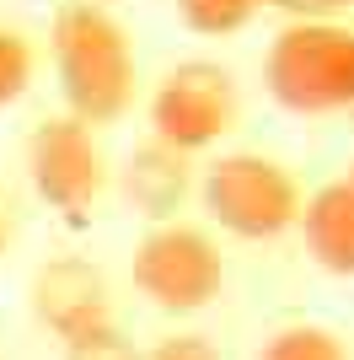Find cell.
Here are the masks:
<instances>
[{"label":"cell","mask_w":354,"mask_h":360,"mask_svg":"<svg viewBox=\"0 0 354 360\" xmlns=\"http://www.w3.org/2000/svg\"><path fill=\"white\" fill-rule=\"evenodd\" d=\"M54 70L70 119L86 129L113 124L134 108V49L129 32L91 0H70L54 16Z\"/></svg>","instance_id":"6da1fadb"},{"label":"cell","mask_w":354,"mask_h":360,"mask_svg":"<svg viewBox=\"0 0 354 360\" xmlns=\"http://www.w3.org/2000/svg\"><path fill=\"white\" fill-rule=\"evenodd\" d=\"M268 97L290 113H343L354 108V27L343 22H290L263 60Z\"/></svg>","instance_id":"7a4b0ae2"},{"label":"cell","mask_w":354,"mask_h":360,"mask_svg":"<svg viewBox=\"0 0 354 360\" xmlns=\"http://www.w3.org/2000/svg\"><path fill=\"white\" fill-rule=\"evenodd\" d=\"M199 194H204L209 221L221 226V231H231V237H242V242L280 237L306 210V199H301L290 172L274 156H252V150H236V156L209 162Z\"/></svg>","instance_id":"3957f363"},{"label":"cell","mask_w":354,"mask_h":360,"mask_svg":"<svg viewBox=\"0 0 354 360\" xmlns=\"http://www.w3.org/2000/svg\"><path fill=\"white\" fill-rule=\"evenodd\" d=\"M129 274H134V290H140L150 307H162V312H172V317H188V312H204L209 301L221 296L225 258H221V248H215L209 231L166 221L134 248Z\"/></svg>","instance_id":"277c9868"},{"label":"cell","mask_w":354,"mask_h":360,"mask_svg":"<svg viewBox=\"0 0 354 360\" xmlns=\"http://www.w3.org/2000/svg\"><path fill=\"white\" fill-rule=\"evenodd\" d=\"M27 183L48 210L81 226L107 188L103 146L91 140V129L81 119H44L27 140Z\"/></svg>","instance_id":"5b68a950"},{"label":"cell","mask_w":354,"mask_h":360,"mask_svg":"<svg viewBox=\"0 0 354 360\" xmlns=\"http://www.w3.org/2000/svg\"><path fill=\"white\" fill-rule=\"evenodd\" d=\"M231 124H236V81L209 60L177 65L150 97V135L183 156L209 150Z\"/></svg>","instance_id":"8992f818"},{"label":"cell","mask_w":354,"mask_h":360,"mask_svg":"<svg viewBox=\"0 0 354 360\" xmlns=\"http://www.w3.org/2000/svg\"><path fill=\"white\" fill-rule=\"evenodd\" d=\"M32 317L54 339H81L113 323V296H107L103 269H91L86 258H54L32 274Z\"/></svg>","instance_id":"52a82bcc"},{"label":"cell","mask_w":354,"mask_h":360,"mask_svg":"<svg viewBox=\"0 0 354 360\" xmlns=\"http://www.w3.org/2000/svg\"><path fill=\"white\" fill-rule=\"evenodd\" d=\"M301 231H306L311 258L322 264L327 274H354V183H327L306 199L301 210Z\"/></svg>","instance_id":"ba28073f"},{"label":"cell","mask_w":354,"mask_h":360,"mask_svg":"<svg viewBox=\"0 0 354 360\" xmlns=\"http://www.w3.org/2000/svg\"><path fill=\"white\" fill-rule=\"evenodd\" d=\"M124 199H129L140 215L166 226V215L188 199V156L162 146V140L140 146L129 156V167H124Z\"/></svg>","instance_id":"9c48e42d"},{"label":"cell","mask_w":354,"mask_h":360,"mask_svg":"<svg viewBox=\"0 0 354 360\" xmlns=\"http://www.w3.org/2000/svg\"><path fill=\"white\" fill-rule=\"evenodd\" d=\"M258 360H349V349H343L327 328L295 323V328H280V333H274Z\"/></svg>","instance_id":"30bf717a"},{"label":"cell","mask_w":354,"mask_h":360,"mask_svg":"<svg viewBox=\"0 0 354 360\" xmlns=\"http://www.w3.org/2000/svg\"><path fill=\"white\" fill-rule=\"evenodd\" d=\"M177 11L199 38H225V32L247 27V16L258 11V0H177Z\"/></svg>","instance_id":"8fae6325"},{"label":"cell","mask_w":354,"mask_h":360,"mask_svg":"<svg viewBox=\"0 0 354 360\" xmlns=\"http://www.w3.org/2000/svg\"><path fill=\"white\" fill-rule=\"evenodd\" d=\"M27 81H32V44L22 32L0 27V108L16 103L27 91Z\"/></svg>","instance_id":"7c38bea8"},{"label":"cell","mask_w":354,"mask_h":360,"mask_svg":"<svg viewBox=\"0 0 354 360\" xmlns=\"http://www.w3.org/2000/svg\"><path fill=\"white\" fill-rule=\"evenodd\" d=\"M65 360H145V355H140V349L107 323V328H97V333L70 339V345H65Z\"/></svg>","instance_id":"4fadbf2b"},{"label":"cell","mask_w":354,"mask_h":360,"mask_svg":"<svg viewBox=\"0 0 354 360\" xmlns=\"http://www.w3.org/2000/svg\"><path fill=\"white\" fill-rule=\"evenodd\" d=\"M258 6H274L295 22H339V11H349L354 0H258Z\"/></svg>","instance_id":"5bb4252c"},{"label":"cell","mask_w":354,"mask_h":360,"mask_svg":"<svg viewBox=\"0 0 354 360\" xmlns=\"http://www.w3.org/2000/svg\"><path fill=\"white\" fill-rule=\"evenodd\" d=\"M145 360H221V355H215L209 339H199V333H177V339H162Z\"/></svg>","instance_id":"9a60e30c"},{"label":"cell","mask_w":354,"mask_h":360,"mask_svg":"<svg viewBox=\"0 0 354 360\" xmlns=\"http://www.w3.org/2000/svg\"><path fill=\"white\" fill-rule=\"evenodd\" d=\"M6 237H11V221H6V210H0V253H6Z\"/></svg>","instance_id":"2e32d148"},{"label":"cell","mask_w":354,"mask_h":360,"mask_svg":"<svg viewBox=\"0 0 354 360\" xmlns=\"http://www.w3.org/2000/svg\"><path fill=\"white\" fill-rule=\"evenodd\" d=\"M349 183H354V178H349Z\"/></svg>","instance_id":"e0dca14e"}]
</instances>
